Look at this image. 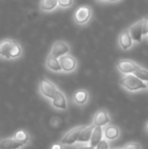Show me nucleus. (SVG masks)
<instances>
[{"label": "nucleus", "instance_id": "9d476101", "mask_svg": "<svg viewBox=\"0 0 148 149\" xmlns=\"http://www.w3.org/2000/svg\"><path fill=\"white\" fill-rule=\"evenodd\" d=\"M133 43H134V41H133L131 35L129 33L128 30L122 31L120 33V36H119V46L121 47V49L129 50L133 46Z\"/></svg>", "mask_w": 148, "mask_h": 149}, {"label": "nucleus", "instance_id": "dca6fc26", "mask_svg": "<svg viewBox=\"0 0 148 149\" xmlns=\"http://www.w3.org/2000/svg\"><path fill=\"white\" fill-rule=\"evenodd\" d=\"M46 66L52 71H55V72H59V71H62V67L61 64H60V61L58 58L54 57L50 54L49 56L46 59Z\"/></svg>", "mask_w": 148, "mask_h": 149}, {"label": "nucleus", "instance_id": "f3484780", "mask_svg": "<svg viewBox=\"0 0 148 149\" xmlns=\"http://www.w3.org/2000/svg\"><path fill=\"white\" fill-rule=\"evenodd\" d=\"M120 135V130L117 126L115 125H109L105 128L104 130V136L106 137V139L108 140H115L119 137Z\"/></svg>", "mask_w": 148, "mask_h": 149}, {"label": "nucleus", "instance_id": "aec40b11", "mask_svg": "<svg viewBox=\"0 0 148 149\" xmlns=\"http://www.w3.org/2000/svg\"><path fill=\"white\" fill-rule=\"evenodd\" d=\"M13 138L18 142V143H22V145H26V144L28 142V139H30L28 134L26 133V131H24V130H19V131L16 132V133L14 134Z\"/></svg>", "mask_w": 148, "mask_h": 149}, {"label": "nucleus", "instance_id": "2f4dec72", "mask_svg": "<svg viewBox=\"0 0 148 149\" xmlns=\"http://www.w3.org/2000/svg\"><path fill=\"white\" fill-rule=\"evenodd\" d=\"M146 84H147V88H148V81H147V83H146Z\"/></svg>", "mask_w": 148, "mask_h": 149}, {"label": "nucleus", "instance_id": "7c9ffc66", "mask_svg": "<svg viewBox=\"0 0 148 149\" xmlns=\"http://www.w3.org/2000/svg\"><path fill=\"white\" fill-rule=\"evenodd\" d=\"M146 128H147V131H148V123H147V125H146Z\"/></svg>", "mask_w": 148, "mask_h": 149}, {"label": "nucleus", "instance_id": "ddd939ff", "mask_svg": "<svg viewBox=\"0 0 148 149\" xmlns=\"http://www.w3.org/2000/svg\"><path fill=\"white\" fill-rule=\"evenodd\" d=\"M103 136H104V130H103V127L101 126H94L93 127V130H92V133H91V136H90V145L95 147V146L99 144V142L101 140H103Z\"/></svg>", "mask_w": 148, "mask_h": 149}, {"label": "nucleus", "instance_id": "a878e982", "mask_svg": "<svg viewBox=\"0 0 148 149\" xmlns=\"http://www.w3.org/2000/svg\"><path fill=\"white\" fill-rule=\"evenodd\" d=\"M51 149H63V146H62V143H54L53 145L51 146Z\"/></svg>", "mask_w": 148, "mask_h": 149}, {"label": "nucleus", "instance_id": "0eeeda50", "mask_svg": "<svg viewBox=\"0 0 148 149\" xmlns=\"http://www.w3.org/2000/svg\"><path fill=\"white\" fill-rule=\"evenodd\" d=\"M143 20L140 19L139 22H135L133 26H131L129 28V33L131 35L132 37L133 41L136 42V43H140L142 41V38H143Z\"/></svg>", "mask_w": 148, "mask_h": 149}, {"label": "nucleus", "instance_id": "2eb2a0df", "mask_svg": "<svg viewBox=\"0 0 148 149\" xmlns=\"http://www.w3.org/2000/svg\"><path fill=\"white\" fill-rule=\"evenodd\" d=\"M22 143H18L13 137L12 138H5L0 141V149H19L22 147Z\"/></svg>", "mask_w": 148, "mask_h": 149}, {"label": "nucleus", "instance_id": "c756f323", "mask_svg": "<svg viewBox=\"0 0 148 149\" xmlns=\"http://www.w3.org/2000/svg\"><path fill=\"white\" fill-rule=\"evenodd\" d=\"M97 1H106V0H97Z\"/></svg>", "mask_w": 148, "mask_h": 149}, {"label": "nucleus", "instance_id": "f257e3e1", "mask_svg": "<svg viewBox=\"0 0 148 149\" xmlns=\"http://www.w3.org/2000/svg\"><path fill=\"white\" fill-rule=\"evenodd\" d=\"M120 83L124 88L129 91H137V90L147 88L146 83L134 74H125L120 80Z\"/></svg>", "mask_w": 148, "mask_h": 149}, {"label": "nucleus", "instance_id": "b1692460", "mask_svg": "<svg viewBox=\"0 0 148 149\" xmlns=\"http://www.w3.org/2000/svg\"><path fill=\"white\" fill-rule=\"evenodd\" d=\"M95 149H109V143L107 140H101L99 144L95 146Z\"/></svg>", "mask_w": 148, "mask_h": 149}, {"label": "nucleus", "instance_id": "473e14b6", "mask_svg": "<svg viewBox=\"0 0 148 149\" xmlns=\"http://www.w3.org/2000/svg\"><path fill=\"white\" fill-rule=\"evenodd\" d=\"M147 37H148V33H147Z\"/></svg>", "mask_w": 148, "mask_h": 149}, {"label": "nucleus", "instance_id": "a211bd4d", "mask_svg": "<svg viewBox=\"0 0 148 149\" xmlns=\"http://www.w3.org/2000/svg\"><path fill=\"white\" fill-rule=\"evenodd\" d=\"M58 6V0H41L40 7L43 11H52Z\"/></svg>", "mask_w": 148, "mask_h": 149}, {"label": "nucleus", "instance_id": "423d86ee", "mask_svg": "<svg viewBox=\"0 0 148 149\" xmlns=\"http://www.w3.org/2000/svg\"><path fill=\"white\" fill-rule=\"evenodd\" d=\"M68 53H69V46L63 41L55 42L54 45L52 46L51 52H50V54H51L52 56L58 58V59H59L61 56L66 55V54H68Z\"/></svg>", "mask_w": 148, "mask_h": 149}, {"label": "nucleus", "instance_id": "c85d7f7f", "mask_svg": "<svg viewBox=\"0 0 148 149\" xmlns=\"http://www.w3.org/2000/svg\"><path fill=\"white\" fill-rule=\"evenodd\" d=\"M110 1H112V2H116V1H118V0H110Z\"/></svg>", "mask_w": 148, "mask_h": 149}, {"label": "nucleus", "instance_id": "412c9836", "mask_svg": "<svg viewBox=\"0 0 148 149\" xmlns=\"http://www.w3.org/2000/svg\"><path fill=\"white\" fill-rule=\"evenodd\" d=\"M133 74L136 75L139 79H141V80L144 81V82H147V81H148V70H146V69L141 68V67H138V68H137V70L135 71Z\"/></svg>", "mask_w": 148, "mask_h": 149}, {"label": "nucleus", "instance_id": "1a4fd4ad", "mask_svg": "<svg viewBox=\"0 0 148 149\" xmlns=\"http://www.w3.org/2000/svg\"><path fill=\"white\" fill-rule=\"evenodd\" d=\"M52 104L54 108L59 109V110H65L67 108V102H66V97L63 92L57 89V91L55 92L53 98H52Z\"/></svg>", "mask_w": 148, "mask_h": 149}, {"label": "nucleus", "instance_id": "5701e85b", "mask_svg": "<svg viewBox=\"0 0 148 149\" xmlns=\"http://www.w3.org/2000/svg\"><path fill=\"white\" fill-rule=\"evenodd\" d=\"M123 149H141V146L139 143L131 142V143H127L126 145L123 147Z\"/></svg>", "mask_w": 148, "mask_h": 149}, {"label": "nucleus", "instance_id": "4be33fe9", "mask_svg": "<svg viewBox=\"0 0 148 149\" xmlns=\"http://www.w3.org/2000/svg\"><path fill=\"white\" fill-rule=\"evenodd\" d=\"M73 4V0H58V5L62 8H68Z\"/></svg>", "mask_w": 148, "mask_h": 149}, {"label": "nucleus", "instance_id": "4468645a", "mask_svg": "<svg viewBox=\"0 0 148 149\" xmlns=\"http://www.w3.org/2000/svg\"><path fill=\"white\" fill-rule=\"evenodd\" d=\"M93 127H94V125H93V124H92V125L86 126V127H82L80 133H79L77 142H79V143H82V144L83 143H88L89 140H90V136H91V133H92Z\"/></svg>", "mask_w": 148, "mask_h": 149}, {"label": "nucleus", "instance_id": "cd10ccee", "mask_svg": "<svg viewBox=\"0 0 148 149\" xmlns=\"http://www.w3.org/2000/svg\"><path fill=\"white\" fill-rule=\"evenodd\" d=\"M112 149H123V148H121V147H115V148H112Z\"/></svg>", "mask_w": 148, "mask_h": 149}, {"label": "nucleus", "instance_id": "20e7f679", "mask_svg": "<svg viewBox=\"0 0 148 149\" xmlns=\"http://www.w3.org/2000/svg\"><path fill=\"white\" fill-rule=\"evenodd\" d=\"M138 67L136 63L131 60H120L117 63V68L123 74H133Z\"/></svg>", "mask_w": 148, "mask_h": 149}, {"label": "nucleus", "instance_id": "7ed1b4c3", "mask_svg": "<svg viewBox=\"0 0 148 149\" xmlns=\"http://www.w3.org/2000/svg\"><path fill=\"white\" fill-rule=\"evenodd\" d=\"M91 8L88 6H81L77 8L74 13V19L78 24H84L90 19Z\"/></svg>", "mask_w": 148, "mask_h": 149}, {"label": "nucleus", "instance_id": "f8f14e48", "mask_svg": "<svg viewBox=\"0 0 148 149\" xmlns=\"http://www.w3.org/2000/svg\"><path fill=\"white\" fill-rule=\"evenodd\" d=\"M13 40L6 39L0 42V57H3L5 59H10V52L13 46Z\"/></svg>", "mask_w": 148, "mask_h": 149}, {"label": "nucleus", "instance_id": "9b49d317", "mask_svg": "<svg viewBox=\"0 0 148 149\" xmlns=\"http://www.w3.org/2000/svg\"><path fill=\"white\" fill-rule=\"evenodd\" d=\"M111 122V119H110L109 115L106 111L101 110L99 111L97 113H95L94 117H93V125L94 126H107L110 124Z\"/></svg>", "mask_w": 148, "mask_h": 149}, {"label": "nucleus", "instance_id": "6ab92c4d", "mask_svg": "<svg viewBox=\"0 0 148 149\" xmlns=\"http://www.w3.org/2000/svg\"><path fill=\"white\" fill-rule=\"evenodd\" d=\"M88 100V93L86 90H78L74 94V102L77 104H84Z\"/></svg>", "mask_w": 148, "mask_h": 149}, {"label": "nucleus", "instance_id": "39448f33", "mask_svg": "<svg viewBox=\"0 0 148 149\" xmlns=\"http://www.w3.org/2000/svg\"><path fill=\"white\" fill-rule=\"evenodd\" d=\"M59 61L62 67V71H65V72H72V71L75 70L77 66V62L75 58L73 56L69 55V54L61 56L59 58Z\"/></svg>", "mask_w": 148, "mask_h": 149}, {"label": "nucleus", "instance_id": "f03ea898", "mask_svg": "<svg viewBox=\"0 0 148 149\" xmlns=\"http://www.w3.org/2000/svg\"><path fill=\"white\" fill-rule=\"evenodd\" d=\"M39 89L40 92L42 93V95L49 98V100H52L55 92L57 91V88L54 85V83L51 82L50 80H48V79H42L40 81Z\"/></svg>", "mask_w": 148, "mask_h": 149}, {"label": "nucleus", "instance_id": "393cba45", "mask_svg": "<svg viewBox=\"0 0 148 149\" xmlns=\"http://www.w3.org/2000/svg\"><path fill=\"white\" fill-rule=\"evenodd\" d=\"M143 36H147L148 33V16H145L144 18H143Z\"/></svg>", "mask_w": 148, "mask_h": 149}, {"label": "nucleus", "instance_id": "6e6552de", "mask_svg": "<svg viewBox=\"0 0 148 149\" xmlns=\"http://www.w3.org/2000/svg\"><path fill=\"white\" fill-rule=\"evenodd\" d=\"M82 127H76L74 129L70 130L68 133H66L64 135V137L61 139V143L65 144V145H71V144H74L77 142L78 140V136L79 133H80Z\"/></svg>", "mask_w": 148, "mask_h": 149}, {"label": "nucleus", "instance_id": "bb28decb", "mask_svg": "<svg viewBox=\"0 0 148 149\" xmlns=\"http://www.w3.org/2000/svg\"><path fill=\"white\" fill-rule=\"evenodd\" d=\"M78 149H95V147H93V146H91V145H82Z\"/></svg>", "mask_w": 148, "mask_h": 149}]
</instances>
